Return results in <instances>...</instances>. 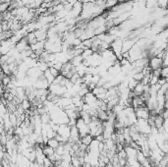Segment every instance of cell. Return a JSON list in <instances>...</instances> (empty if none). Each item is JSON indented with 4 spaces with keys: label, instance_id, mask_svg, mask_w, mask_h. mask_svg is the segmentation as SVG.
Instances as JSON below:
<instances>
[{
    "label": "cell",
    "instance_id": "obj_16",
    "mask_svg": "<svg viewBox=\"0 0 168 167\" xmlns=\"http://www.w3.org/2000/svg\"><path fill=\"white\" fill-rule=\"evenodd\" d=\"M39 116H40V120H41L42 124H49V122L51 121L49 113H44L42 115H39Z\"/></svg>",
    "mask_w": 168,
    "mask_h": 167
},
{
    "label": "cell",
    "instance_id": "obj_7",
    "mask_svg": "<svg viewBox=\"0 0 168 167\" xmlns=\"http://www.w3.org/2000/svg\"><path fill=\"white\" fill-rule=\"evenodd\" d=\"M164 119L162 118L161 115H156L154 117V120H153V123H154V127L157 129V130H160L162 128V123Z\"/></svg>",
    "mask_w": 168,
    "mask_h": 167
},
{
    "label": "cell",
    "instance_id": "obj_2",
    "mask_svg": "<svg viewBox=\"0 0 168 167\" xmlns=\"http://www.w3.org/2000/svg\"><path fill=\"white\" fill-rule=\"evenodd\" d=\"M135 114L137 119H145V120H148V117H150V111H148V109L146 106L136 108Z\"/></svg>",
    "mask_w": 168,
    "mask_h": 167
},
{
    "label": "cell",
    "instance_id": "obj_26",
    "mask_svg": "<svg viewBox=\"0 0 168 167\" xmlns=\"http://www.w3.org/2000/svg\"><path fill=\"white\" fill-rule=\"evenodd\" d=\"M1 56H2V54H1V53H0V58H1Z\"/></svg>",
    "mask_w": 168,
    "mask_h": 167
},
{
    "label": "cell",
    "instance_id": "obj_11",
    "mask_svg": "<svg viewBox=\"0 0 168 167\" xmlns=\"http://www.w3.org/2000/svg\"><path fill=\"white\" fill-rule=\"evenodd\" d=\"M93 138L92 137V136H90V134H88V135H86V136H84V137L80 138V143L88 147V145L90 144V142L93 141Z\"/></svg>",
    "mask_w": 168,
    "mask_h": 167
},
{
    "label": "cell",
    "instance_id": "obj_6",
    "mask_svg": "<svg viewBox=\"0 0 168 167\" xmlns=\"http://www.w3.org/2000/svg\"><path fill=\"white\" fill-rule=\"evenodd\" d=\"M133 92H134V94H136V96H140V95L144 94V85L141 82H139L136 85V87L134 88Z\"/></svg>",
    "mask_w": 168,
    "mask_h": 167
},
{
    "label": "cell",
    "instance_id": "obj_10",
    "mask_svg": "<svg viewBox=\"0 0 168 167\" xmlns=\"http://www.w3.org/2000/svg\"><path fill=\"white\" fill-rule=\"evenodd\" d=\"M60 145V143L57 141L55 138H52V139H48L47 140V142H46V145H48V147H52L54 150L58 147V145Z\"/></svg>",
    "mask_w": 168,
    "mask_h": 167
},
{
    "label": "cell",
    "instance_id": "obj_13",
    "mask_svg": "<svg viewBox=\"0 0 168 167\" xmlns=\"http://www.w3.org/2000/svg\"><path fill=\"white\" fill-rule=\"evenodd\" d=\"M44 77L45 80L47 81V83H48L49 85L50 84H52V82L54 81V78H55L54 76L49 72V69H47V70H45L44 72Z\"/></svg>",
    "mask_w": 168,
    "mask_h": 167
},
{
    "label": "cell",
    "instance_id": "obj_4",
    "mask_svg": "<svg viewBox=\"0 0 168 167\" xmlns=\"http://www.w3.org/2000/svg\"><path fill=\"white\" fill-rule=\"evenodd\" d=\"M57 134L61 136L62 138H64L65 140H67V142H68V139L70 138V127L67 124H61L59 126Z\"/></svg>",
    "mask_w": 168,
    "mask_h": 167
},
{
    "label": "cell",
    "instance_id": "obj_8",
    "mask_svg": "<svg viewBox=\"0 0 168 167\" xmlns=\"http://www.w3.org/2000/svg\"><path fill=\"white\" fill-rule=\"evenodd\" d=\"M42 149V152H44V154L46 157H49V156H51L52 154L55 152V150L52 149V147H48V145H44V147H41Z\"/></svg>",
    "mask_w": 168,
    "mask_h": 167
},
{
    "label": "cell",
    "instance_id": "obj_14",
    "mask_svg": "<svg viewBox=\"0 0 168 167\" xmlns=\"http://www.w3.org/2000/svg\"><path fill=\"white\" fill-rule=\"evenodd\" d=\"M93 53V52L92 49H90V48H87V49H84L83 50V52H82L81 56L83 57V60H85V59L88 58L90 56H92Z\"/></svg>",
    "mask_w": 168,
    "mask_h": 167
},
{
    "label": "cell",
    "instance_id": "obj_24",
    "mask_svg": "<svg viewBox=\"0 0 168 167\" xmlns=\"http://www.w3.org/2000/svg\"><path fill=\"white\" fill-rule=\"evenodd\" d=\"M48 69H49V72L51 73L52 75L54 76V77H56V76H58L59 74H60V72H59V71H58V70H56V69H55V68H53V67H49Z\"/></svg>",
    "mask_w": 168,
    "mask_h": 167
},
{
    "label": "cell",
    "instance_id": "obj_21",
    "mask_svg": "<svg viewBox=\"0 0 168 167\" xmlns=\"http://www.w3.org/2000/svg\"><path fill=\"white\" fill-rule=\"evenodd\" d=\"M55 153L59 154V155H63L64 154V147H63V144H60L58 145L56 149H55Z\"/></svg>",
    "mask_w": 168,
    "mask_h": 167
},
{
    "label": "cell",
    "instance_id": "obj_9",
    "mask_svg": "<svg viewBox=\"0 0 168 167\" xmlns=\"http://www.w3.org/2000/svg\"><path fill=\"white\" fill-rule=\"evenodd\" d=\"M69 62H70V63H71L74 67H77V66L80 65V64L83 63V57H82L81 55L74 56L73 58H72Z\"/></svg>",
    "mask_w": 168,
    "mask_h": 167
},
{
    "label": "cell",
    "instance_id": "obj_20",
    "mask_svg": "<svg viewBox=\"0 0 168 167\" xmlns=\"http://www.w3.org/2000/svg\"><path fill=\"white\" fill-rule=\"evenodd\" d=\"M160 77L167 79V77H168V68L167 67H162V68L160 69Z\"/></svg>",
    "mask_w": 168,
    "mask_h": 167
},
{
    "label": "cell",
    "instance_id": "obj_19",
    "mask_svg": "<svg viewBox=\"0 0 168 167\" xmlns=\"http://www.w3.org/2000/svg\"><path fill=\"white\" fill-rule=\"evenodd\" d=\"M10 3H1L0 4V13H5L9 10Z\"/></svg>",
    "mask_w": 168,
    "mask_h": 167
},
{
    "label": "cell",
    "instance_id": "obj_25",
    "mask_svg": "<svg viewBox=\"0 0 168 167\" xmlns=\"http://www.w3.org/2000/svg\"><path fill=\"white\" fill-rule=\"evenodd\" d=\"M77 1H78V0H67V3H69V4H70V5L73 6L74 4H75Z\"/></svg>",
    "mask_w": 168,
    "mask_h": 167
},
{
    "label": "cell",
    "instance_id": "obj_18",
    "mask_svg": "<svg viewBox=\"0 0 168 167\" xmlns=\"http://www.w3.org/2000/svg\"><path fill=\"white\" fill-rule=\"evenodd\" d=\"M11 82V77L10 76H7V75H3V77L1 78V85L6 87L9 83Z\"/></svg>",
    "mask_w": 168,
    "mask_h": 167
},
{
    "label": "cell",
    "instance_id": "obj_3",
    "mask_svg": "<svg viewBox=\"0 0 168 167\" xmlns=\"http://www.w3.org/2000/svg\"><path fill=\"white\" fill-rule=\"evenodd\" d=\"M148 67L152 69V71L162 68V59L158 58L156 56L152 57L148 59Z\"/></svg>",
    "mask_w": 168,
    "mask_h": 167
},
{
    "label": "cell",
    "instance_id": "obj_12",
    "mask_svg": "<svg viewBox=\"0 0 168 167\" xmlns=\"http://www.w3.org/2000/svg\"><path fill=\"white\" fill-rule=\"evenodd\" d=\"M20 106L22 107L24 111H27V110H30L31 109V107H32V103H31V101L28 98H26V99H23L22 101H21Z\"/></svg>",
    "mask_w": 168,
    "mask_h": 167
},
{
    "label": "cell",
    "instance_id": "obj_5",
    "mask_svg": "<svg viewBox=\"0 0 168 167\" xmlns=\"http://www.w3.org/2000/svg\"><path fill=\"white\" fill-rule=\"evenodd\" d=\"M33 33L37 41H45L47 39V32L44 30H35Z\"/></svg>",
    "mask_w": 168,
    "mask_h": 167
},
{
    "label": "cell",
    "instance_id": "obj_22",
    "mask_svg": "<svg viewBox=\"0 0 168 167\" xmlns=\"http://www.w3.org/2000/svg\"><path fill=\"white\" fill-rule=\"evenodd\" d=\"M42 165H44V167H50V166L53 165V162L50 160L48 157L45 156V157H44V163H42Z\"/></svg>",
    "mask_w": 168,
    "mask_h": 167
},
{
    "label": "cell",
    "instance_id": "obj_27",
    "mask_svg": "<svg viewBox=\"0 0 168 167\" xmlns=\"http://www.w3.org/2000/svg\"><path fill=\"white\" fill-rule=\"evenodd\" d=\"M0 84H1V81H0Z\"/></svg>",
    "mask_w": 168,
    "mask_h": 167
},
{
    "label": "cell",
    "instance_id": "obj_1",
    "mask_svg": "<svg viewBox=\"0 0 168 167\" xmlns=\"http://www.w3.org/2000/svg\"><path fill=\"white\" fill-rule=\"evenodd\" d=\"M76 127L78 129L79 131V134H80V138L84 137V136L88 135V134H90V129H88V124H86L84 122V120L81 118V117H79V118H77L76 120Z\"/></svg>",
    "mask_w": 168,
    "mask_h": 167
},
{
    "label": "cell",
    "instance_id": "obj_23",
    "mask_svg": "<svg viewBox=\"0 0 168 167\" xmlns=\"http://www.w3.org/2000/svg\"><path fill=\"white\" fill-rule=\"evenodd\" d=\"M143 78H144V75L141 74V73H136L135 75L133 76V79H135L137 82H141Z\"/></svg>",
    "mask_w": 168,
    "mask_h": 167
},
{
    "label": "cell",
    "instance_id": "obj_17",
    "mask_svg": "<svg viewBox=\"0 0 168 167\" xmlns=\"http://www.w3.org/2000/svg\"><path fill=\"white\" fill-rule=\"evenodd\" d=\"M118 3L117 0H105V8H112Z\"/></svg>",
    "mask_w": 168,
    "mask_h": 167
},
{
    "label": "cell",
    "instance_id": "obj_15",
    "mask_svg": "<svg viewBox=\"0 0 168 167\" xmlns=\"http://www.w3.org/2000/svg\"><path fill=\"white\" fill-rule=\"evenodd\" d=\"M71 164H72V167H81V163H80V160H79V157L76 156L75 154L72 155V158H71Z\"/></svg>",
    "mask_w": 168,
    "mask_h": 167
}]
</instances>
